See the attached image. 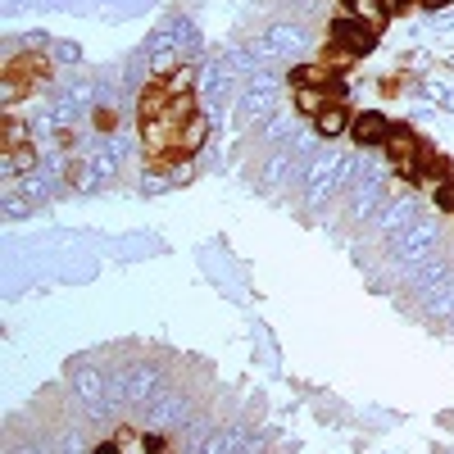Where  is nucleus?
<instances>
[{
    "instance_id": "8",
    "label": "nucleus",
    "mask_w": 454,
    "mask_h": 454,
    "mask_svg": "<svg viewBox=\"0 0 454 454\" xmlns=\"http://www.w3.org/2000/svg\"><path fill=\"white\" fill-rule=\"evenodd\" d=\"M182 150H196L200 141H205V119H200V114H192V119H186V128H182Z\"/></svg>"
},
{
    "instance_id": "7",
    "label": "nucleus",
    "mask_w": 454,
    "mask_h": 454,
    "mask_svg": "<svg viewBox=\"0 0 454 454\" xmlns=\"http://www.w3.org/2000/svg\"><path fill=\"white\" fill-rule=\"evenodd\" d=\"M291 82H295V87H327L332 73H327L323 64H295V68H291Z\"/></svg>"
},
{
    "instance_id": "4",
    "label": "nucleus",
    "mask_w": 454,
    "mask_h": 454,
    "mask_svg": "<svg viewBox=\"0 0 454 454\" xmlns=\"http://www.w3.org/2000/svg\"><path fill=\"white\" fill-rule=\"evenodd\" d=\"M340 14H350V19H359L364 27H387V19H391V10H387V0H346V10Z\"/></svg>"
},
{
    "instance_id": "9",
    "label": "nucleus",
    "mask_w": 454,
    "mask_h": 454,
    "mask_svg": "<svg viewBox=\"0 0 454 454\" xmlns=\"http://www.w3.org/2000/svg\"><path fill=\"white\" fill-rule=\"evenodd\" d=\"M192 82H196V78H192V68H177L164 87H168V96L177 100V96H192Z\"/></svg>"
},
{
    "instance_id": "12",
    "label": "nucleus",
    "mask_w": 454,
    "mask_h": 454,
    "mask_svg": "<svg viewBox=\"0 0 454 454\" xmlns=\"http://www.w3.org/2000/svg\"><path fill=\"white\" fill-rule=\"evenodd\" d=\"M91 454H119V450H114V445H100V450H91Z\"/></svg>"
},
{
    "instance_id": "5",
    "label": "nucleus",
    "mask_w": 454,
    "mask_h": 454,
    "mask_svg": "<svg viewBox=\"0 0 454 454\" xmlns=\"http://www.w3.org/2000/svg\"><path fill=\"white\" fill-rule=\"evenodd\" d=\"M387 150H391V160L400 164V173H413V132L409 128H391V137H387Z\"/></svg>"
},
{
    "instance_id": "11",
    "label": "nucleus",
    "mask_w": 454,
    "mask_h": 454,
    "mask_svg": "<svg viewBox=\"0 0 454 454\" xmlns=\"http://www.w3.org/2000/svg\"><path fill=\"white\" fill-rule=\"evenodd\" d=\"M423 5H427V10H441V5H450V0H423Z\"/></svg>"
},
{
    "instance_id": "3",
    "label": "nucleus",
    "mask_w": 454,
    "mask_h": 454,
    "mask_svg": "<svg viewBox=\"0 0 454 454\" xmlns=\"http://www.w3.org/2000/svg\"><path fill=\"white\" fill-rule=\"evenodd\" d=\"M350 119H355V114L336 100V105H327L323 114H314V128H318V137L332 141V137H346V132H350Z\"/></svg>"
},
{
    "instance_id": "10",
    "label": "nucleus",
    "mask_w": 454,
    "mask_h": 454,
    "mask_svg": "<svg viewBox=\"0 0 454 454\" xmlns=\"http://www.w3.org/2000/svg\"><path fill=\"white\" fill-rule=\"evenodd\" d=\"M404 5H409V0H387V10H391V14H400Z\"/></svg>"
},
{
    "instance_id": "1",
    "label": "nucleus",
    "mask_w": 454,
    "mask_h": 454,
    "mask_svg": "<svg viewBox=\"0 0 454 454\" xmlns=\"http://www.w3.org/2000/svg\"><path fill=\"white\" fill-rule=\"evenodd\" d=\"M332 51H336V59H359V55H368L372 51V27H364L359 19H350V14H340L336 23H332Z\"/></svg>"
},
{
    "instance_id": "6",
    "label": "nucleus",
    "mask_w": 454,
    "mask_h": 454,
    "mask_svg": "<svg viewBox=\"0 0 454 454\" xmlns=\"http://www.w3.org/2000/svg\"><path fill=\"white\" fill-rule=\"evenodd\" d=\"M295 105L305 114H323L327 105H336V91L332 87H295Z\"/></svg>"
},
{
    "instance_id": "2",
    "label": "nucleus",
    "mask_w": 454,
    "mask_h": 454,
    "mask_svg": "<svg viewBox=\"0 0 454 454\" xmlns=\"http://www.w3.org/2000/svg\"><path fill=\"white\" fill-rule=\"evenodd\" d=\"M350 137H355V145H387V137H391L387 114H377V109H359L355 119H350Z\"/></svg>"
}]
</instances>
